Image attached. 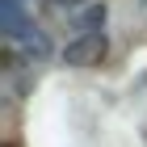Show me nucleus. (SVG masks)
Returning <instances> with one entry per match:
<instances>
[{
    "instance_id": "obj_1",
    "label": "nucleus",
    "mask_w": 147,
    "mask_h": 147,
    "mask_svg": "<svg viewBox=\"0 0 147 147\" xmlns=\"http://www.w3.org/2000/svg\"><path fill=\"white\" fill-rule=\"evenodd\" d=\"M105 55H109V38H105L101 30H88V34L71 38V42L63 46V63H67V67H101Z\"/></svg>"
},
{
    "instance_id": "obj_2",
    "label": "nucleus",
    "mask_w": 147,
    "mask_h": 147,
    "mask_svg": "<svg viewBox=\"0 0 147 147\" xmlns=\"http://www.w3.org/2000/svg\"><path fill=\"white\" fill-rule=\"evenodd\" d=\"M0 147H17V143H0Z\"/></svg>"
}]
</instances>
